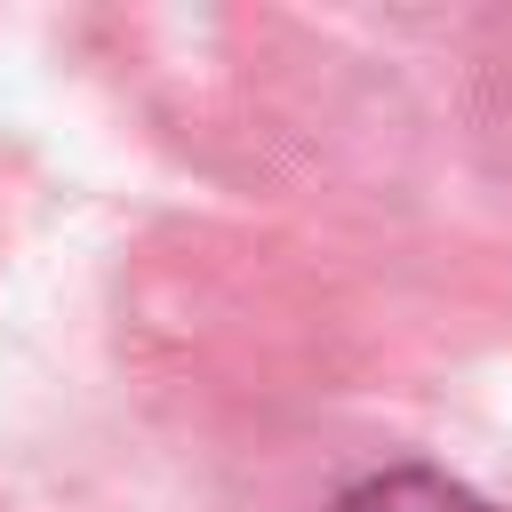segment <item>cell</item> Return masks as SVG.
<instances>
[{
	"mask_svg": "<svg viewBox=\"0 0 512 512\" xmlns=\"http://www.w3.org/2000/svg\"><path fill=\"white\" fill-rule=\"evenodd\" d=\"M336 512H496L488 496H472V488H456V480H440V472H376V480H360V488H344L336 496Z\"/></svg>",
	"mask_w": 512,
	"mask_h": 512,
	"instance_id": "1",
	"label": "cell"
}]
</instances>
